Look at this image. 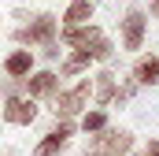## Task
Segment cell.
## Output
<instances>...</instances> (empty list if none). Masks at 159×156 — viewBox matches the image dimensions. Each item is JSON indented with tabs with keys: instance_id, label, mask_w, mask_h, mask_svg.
Wrapping results in <instances>:
<instances>
[{
	"instance_id": "cell-5",
	"label": "cell",
	"mask_w": 159,
	"mask_h": 156,
	"mask_svg": "<svg viewBox=\"0 0 159 156\" xmlns=\"http://www.w3.org/2000/svg\"><path fill=\"white\" fill-rule=\"evenodd\" d=\"M4 119L15 123V126H30V123L37 119V104H34L30 97H7V104H4Z\"/></svg>"
},
{
	"instance_id": "cell-12",
	"label": "cell",
	"mask_w": 159,
	"mask_h": 156,
	"mask_svg": "<svg viewBox=\"0 0 159 156\" xmlns=\"http://www.w3.org/2000/svg\"><path fill=\"white\" fill-rule=\"evenodd\" d=\"M96 100L100 104H111L115 100V75H107V71L96 75Z\"/></svg>"
},
{
	"instance_id": "cell-16",
	"label": "cell",
	"mask_w": 159,
	"mask_h": 156,
	"mask_svg": "<svg viewBox=\"0 0 159 156\" xmlns=\"http://www.w3.org/2000/svg\"><path fill=\"white\" fill-rule=\"evenodd\" d=\"M152 15H159V0H156V4H152Z\"/></svg>"
},
{
	"instance_id": "cell-7",
	"label": "cell",
	"mask_w": 159,
	"mask_h": 156,
	"mask_svg": "<svg viewBox=\"0 0 159 156\" xmlns=\"http://www.w3.org/2000/svg\"><path fill=\"white\" fill-rule=\"evenodd\" d=\"M122 41H126V48H141V41H144V15L141 11H129L122 19Z\"/></svg>"
},
{
	"instance_id": "cell-8",
	"label": "cell",
	"mask_w": 159,
	"mask_h": 156,
	"mask_svg": "<svg viewBox=\"0 0 159 156\" xmlns=\"http://www.w3.org/2000/svg\"><path fill=\"white\" fill-rule=\"evenodd\" d=\"M22 82H26L30 97H52L56 85H59V75H52V71H37L34 78H22Z\"/></svg>"
},
{
	"instance_id": "cell-6",
	"label": "cell",
	"mask_w": 159,
	"mask_h": 156,
	"mask_svg": "<svg viewBox=\"0 0 159 156\" xmlns=\"http://www.w3.org/2000/svg\"><path fill=\"white\" fill-rule=\"evenodd\" d=\"M70 134H74V123H59L52 134H44V141L34 149V156H56L63 145H67V138H70Z\"/></svg>"
},
{
	"instance_id": "cell-13",
	"label": "cell",
	"mask_w": 159,
	"mask_h": 156,
	"mask_svg": "<svg viewBox=\"0 0 159 156\" xmlns=\"http://www.w3.org/2000/svg\"><path fill=\"white\" fill-rule=\"evenodd\" d=\"M89 63H93V56H89V52H70V56L63 60V67H59V71H63V75H78V71H85Z\"/></svg>"
},
{
	"instance_id": "cell-4",
	"label": "cell",
	"mask_w": 159,
	"mask_h": 156,
	"mask_svg": "<svg viewBox=\"0 0 159 156\" xmlns=\"http://www.w3.org/2000/svg\"><path fill=\"white\" fill-rule=\"evenodd\" d=\"M85 104H89V82H78L74 89L59 93V100H56V115L70 119V115H78V112L85 108Z\"/></svg>"
},
{
	"instance_id": "cell-15",
	"label": "cell",
	"mask_w": 159,
	"mask_h": 156,
	"mask_svg": "<svg viewBox=\"0 0 159 156\" xmlns=\"http://www.w3.org/2000/svg\"><path fill=\"white\" fill-rule=\"evenodd\" d=\"M148 156H159V141H148Z\"/></svg>"
},
{
	"instance_id": "cell-18",
	"label": "cell",
	"mask_w": 159,
	"mask_h": 156,
	"mask_svg": "<svg viewBox=\"0 0 159 156\" xmlns=\"http://www.w3.org/2000/svg\"><path fill=\"white\" fill-rule=\"evenodd\" d=\"M85 156H96V153H85Z\"/></svg>"
},
{
	"instance_id": "cell-14",
	"label": "cell",
	"mask_w": 159,
	"mask_h": 156,
	"mask_svg": "<svg viewBox=\"0 0 159 156\" xmlns=\"http://www.w3.org/2000/svg\"><path fill=\"white\" fill-rule=\"evenodd\" d=\"M81 126H85V134H89V130L96 134V130H104V126H107V115H104V112H85Z\"/></svg>"
},
{
	"instance_id": "cell-11",
	"label": "cell",
	"mask_w": 159,
	"mask_h": 156,
	"mask_svg": "<svg viewBox=\"0 0 159 156\" xmlns=\"http://www.w3.org/2000/svg\"><path fill=\"white\" fill-rule=\"evenodd\" d=\"M133 75H137V82H141V85H156V82H159V56H148V60H141Z\"/></svg>"
},
{
	"instance_id": "cell-1",
	"label": "cell",
	"mask_w": 159,
	"mask_h": 156,
	"mask_svg": "<svg viewBox=\"0 0 159 156\" xmlns=\"http://www.w3.org/2000/svg\"><path fill=\"white\" fill-rule=\"evenodd\" d=\"M63 41L67 45H74L78 52H89L93 60H111L115 56V48H111V41L104 37V30H96V26H67L63 30Z\"/></svg>"
},
{
	"instance_id": "cell-10",
	"label": "cell",
	"mask_w": 159,
	"mask_h": 156,
	"mask_svg": "<svg viewBox=\"0 0 159 156\" xmlns=\"http://www.w3.org/2000/svg\"><path fill=\"white\" fill-rule=\"evenodd\" d=\"M93 11H96V4H93V0H74V4L67 7L63 22H67V26H81V22H89V19H93Z\"/></svg>"
},
{
	"instance_id": "cell-9",
	"label": "cell",
	"mask_w": 159,
	"mask_h": 156,
	"mask_svg": "<svg viewBox=\"0 0 159 156\" xmlns=\"http://www.w3.org/2000/svg\"><path fill=\"white\" fill-rule=\"evenodd\" d=\"M30 67H34V52H26V48L11 52V56L4 60V71H7L11 78H26V75H30Z\"/></svg>"
},
{
	"instance_id": "cell-2",
	"label": "cell",
	"mask_w": 159,
	"mask_h": 156,
	"mask_svg": "<svg viewBox=\"0 0 159 156\" xmlns=\"http://www.w3.org/2000/svg\"><path fill=\"white\" fill-rule=\"evenodd\" d=\"M133 145V134L129 130H96V138H89V149L85 153H96V156H126Z\"/></svg>"
},
{
	"instance_id": "cell-3",
	"label": "cell",
	"mask_w": 159,
	"mask_h": 156,
	"mask_svg": "<svg viewBox=\"0 0 159 156\" xmlns=\"http://www.w3.org/2000/svg\"><path fill=\"white\" fill-rule=\"evenodd\" d=\"M15 37L22 41V45H52L56 37V15H37L30 26H22Z\"/></svg>"
},
{
	"instance_id": "cell-17",
	"label": "cell",
	"mask_w": 159,
	"mask_h": 156,
	"mask_svg": "<svg viewBox=\"0 0 159 156\" xmlns=\"http://www.w3.org/2000/svg\"><path fill=\"white\" fill-rule=\"evenodd\" d=\"M4 156H15V153H4Z\"/></svg>"
}]
</instances>
